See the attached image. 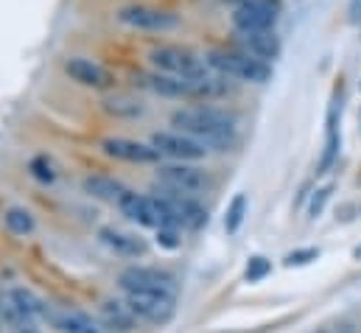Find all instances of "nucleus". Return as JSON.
I'll use <instances>...</instances> for the list:
<instances>
[{"label":"nucleus","mask_w":361,"mask_h":333,"mask_svg":"<svg viewBox=\"0 0 361 333\" xmlns=\"http://www.w3.org/2000/svg\"><path fill=\"white\" fill-rule=\"evenodd\" d=\"M171 126L202 140L210 152H230L238 143V115L221 107H182L171 115Z\"/></svg>","instance_id":"f257e3e1"},{"label":"nucleus","mask_w":361,"mask_h":333,"mask_svg":"<svg viewBox=\"0 0 361 333\" xmlns=\"http://www.w3.org/2000/svg\"><path fill=\"white\" fill-rule=\"evenodd\" d=\"M135 84L152 95L174 98V101H216L235 92V82L216 71L202 79H180V76L152 71V73H135Z\"/></svg>","instance_id":"f03ea898"},{"label":"nucleus","mask_w":361,"mask_h":333,"mask_svg":"<svg viewBox=\"0 0 361 333\" xmlns=\"http://www.w3.org/2000/svg\"><path fill=\"white\" fill-rule=\"evenodd\" d=\"M210 71L233 79V82L247 84H267L271 79V65L264 59H255L238 48H210L204 54Z\"/></svg>","instance_id":"7ed1b4c3"},{"label":"nucleus","mask_w":361,"mask_h":333,"mask_svg":"<svg viewBox=\"0 0 361 333\" xmlns=\"http://www.w3.org/2000/svg\"><path fill=\"white\" fill-rule=\"evenodd\" d=\"M149 62L154 71L160 73H169V76H180V79H202L210 71L207 59L190 48H182V45H157L149 51Z\"/></svg>","instance_id":"20e7f679"},{"label":"nucleus","mask_w":361,"mask_h":333,"mask_svg":"<svg viewBox=\"0 0 361 333\" xmlns=\"http://www.w3.org/2000/svg\"><path fill=\"white\" fill-rule=\"evenodd\" d=\"M123 303L137 322L166 325L177 317V294L171 291H123Z\"/></svg>","instance_id":"39448f33"},{"label":"nucleus","mask_w":361,"mask_h":333,"mask_svg":"<svg viewBox=\"0 0 361 333\" xmlns=\"http://www.w3.org/2000/svg\"><path fill=\"white\" fill-rule=\"evenodd\" d=\"M157 182L182 196H202L213 188V176L196 163H157Z\"/></svg>","instance_id":"423d86ee"},{"label":"nucleus","mask_w":361,"mask_h":333,"mask_svg":"<svg viewBox=\"0 0 361 333\" xmlns=\"http://www.w3.org/2000/svg\"><path fill=\"white\" fill-rule=\"evenodd\" d=\"M118 289L121 291H180V280L174 272L160 269V266H126L118 274Z\"/></svg>","instance_id":"0eeeda50"},{"label":"nucleus","mask_w":361,"mask_h":333,"mask_svg":"<svg viewBox=\"0 0 361 333\" xmlns=\"http://www.w3.org/2000/svg\"><path fill=\"white\" fill-rule=\"evenodd\" d=\"M283 14L280 0H238L233 8V28L244 31H269Z\"/></svg>","instance_id":"6e6552de"},{"label":"nucleus","mask_w":361,"mask_h":333,"mask_svg":"<svg viewBox=\"0 0 361 333\" xmlns=\"http://www.w3.org/2000/svg\"><path fill=\"white\" fill-rule=\"evenodd\" d=\"M118 20L135 31H152V34H166L177 31L182 25L180 14L157 6H123L118 8Z\"/></svg>","instance_id":"1a4fd4ad"},{"label":"nucleus","mask_w":361,"mask_h":333,"mask_svg":"<svg viewBox=\"0 0 361 333\" xmlns=\"http://www.w3.org/2000/svg\"><path fill=\"white\" fill-rule=\"evenodd\" d=\"M149 143L163 157H169L174 163H199V160H204L210 155V149L202 140H196V138H190L185 132H177V129L174 132H154Z\"/></svg>","instance_id":"9d476101"},{"label":"nucleus","mask_w":361,"mask_h":333,"mask_svg":"<svg viewBox=\"0 0 361 333\" xmlns=\"http://www.w3.org/2000/svg\"><path fill=\"white\" fill-rule=\"evenodd\" d=\"M101 152L112 160L135 163V166H154V163L163 160V155L152 143H140V140H132V138H104Z\"/></svg>","instance_id":"9b49d317"},{"label":"nucleus","mask_w":361,"mask_h":333,"mask_svg":"<svg viewBox=\"0 0 361 333\" xmlns=\"http://www.w3.org/2000/svg\"><path fill=\"white\" fill-rule=\"evenodd\" d=\"M65 73L76 84L90 87V90H112L115 87V76L104 65L92 62L87 56H71L65 62Z\"/></svg>","instance_id":"f8f14e48"},{"label":"nucleus","mask_w":361,"mask_h":333,"mask_svg":"<svg viewBox=\"0 0 361 333\" xmlns=\"http://www.w3.org/2000/svg\"><path fill=\"white\" fill-rule=\"evenodd\" d=\"M118 210L121 216H126L132 224L137 227H149V230H157L160 227V219H157V207H154V199L146 196V193H137V190H126L118 202Z\"/></svg>","instance_id":"ddd939ff"},{"label":"nucleus","mask_w":361,"mask_h":333,"mask_svg":"<svg viewBox=\"0 0 361 333\" xmlns=\"http://www.w3.org/2000/svg\"><path fill=\"white\" fill-rule=\"evenodd\" d=\"M339 121H342V104H339V98H334V104L328 109V121H325V146H322V157L317 163V176L328 174L331 168L336 166V160H339V149H342Z\"/></svg>","instance_id":"4468645a"},{"label":"nucleus","mask_w":361,"mask_h":333,"mask_svg":"<svg viewBox=\"0 0 361 333\" xmlns=\"http://www.w3.org/2000/svg\"><path fill=\"white\" fill-rule=\"evenodd\" d=\"M235 45H238V51H244V54H250L255 59H264L269 65L280 56V51H283L280 37L274 34V28H269V31H244V34H238Z\"/></svg>","instance_id":"2eb2a0df"},{"label":"nucleus","mask_w":361,"mask_h":333,"mask_svg":"<svg viewBox=\"0 0 361 333\" xmlns=\"http://www.w3.org/2000/svg\"><path fill=\"white\" fill-rule=\"evenodd\" d=\"M98 238H101V244L106 250H112L115 255H121V258H143L149 252L146 238H140L135 233H126L121 227H101L98 230Z\"/></svg>","instance_id":"dca6fc26"},{"label":"nucleus","mask_w":361,"mask_h":333,"mask_svg":"<svg viewBox=\"0 0 361 333\" xmlns=\"http://www.w3.org/2000/svg\"><path fill=\"white\" fill-rule=\"evenodd\" d=\"M160 190L171 196V202L177 207V216H180L182 230H202L207 224L210 216H207V207L199 202V196H182V193H174V190H169L163 185H160Z\"/></svg>","instance_id":"f3484780"},{"label":"nucleus","mask_w":361,"mask_h":333,"mask_svg":"<svg viewBox=\"0 0 361 333\" xmlns=\"http://www.w3.org/2000/svg\"><path fill=\"white\" fill-rule=\"evenodd\" d=\"M98 317H101V325L109 328V331L118 333H129L137 328V317L129 311L126 303L121 300H104L101 308H98Z\"/></svg>","instance_id":"a211bd4d"},{"label":"nucleus","mask_w":361,"mask_h":333,"mask_svg":"<svg viewBox=\"0 0 361 333\" xmlns=\"http://www.w3.org/2000/svg\"><path fill=\"white\" fill-rule=\"evenodd\" d=\"M82 190L92 196V199H98V202H121V196L129 190L121 179H115V176H106V174H95V176H85V182H82Z\"/></svg>","instance_id":"6ab92c4d"},{"label":"nucleus","mask_w":361,"mask_h":333,"mask_svg":"<svg viewBox=\"0 0 361 333\" xmlns=\"http://www.w3.org/2000/svg\"><path fill=\"white\" fill-rule=\"evenodd\" d=\"M48 322L59 333H101V328L92 322L87 314H82V311H68V308L65 311H54L51 308Z\"/></svg>","instance_id":"aec40b11"},{"label":"nucleus","mask_w":361,"mask_h":333,"mask_svg":"<svg viewBox=\"0 0 361 333\" xmlns=\"http://www.w3.org/2000/svg\"><path fill=\"white\" fill-rule=\"evenodd\" d=\"M101 109L112 118H140L146 112V104L135 95H126V92H115V95H106L101 101Z\"/></svg>","instance_id":"412c9836"},{"label":"nucleus","mask_w":361,"mask_h":333,"mask_svg":"<svg viewBox=\"0 0 361 333\" xmlns=\"http://www.w3.org/2000/svg\"><path fill=\"white\" fill-rule=\"evenodd\" d=\"M11 294V300L17 303V308L31 320V322H37V320H48V314H51V305L39 297V294H34L31 289H11L8 291Z\"/></svg>","instance_id":"4be33fe9"},{"label":"nucleus","mask_w":361,"mask_h":333,"mask_svg":"<svg viewBox=\"0 0 361 333\" xmlns=\"http://www.w3.org/2000/svg\"><path fill=\"white\" fill-rule=\"evenodd\" d=\"M3 224H6V230H8L11 236H20V238H25V236H31V233L37 230L34 213H31L28 207H20V205H14V207H8V210L3 213Z\"/></svg>","instance_id":"5701e85b"},{"label":"nucleus","mask_w":361,"mask_h":333,"mask_svg":"<svg viewBox=\"0 0 361 333\" xmlns=\"http://www.w3.org/2000/svg\"><path fill=\"white\" fill-rule=\"evenodd\" d=\"M247 210H250V202H247V193H235L224 210V230L227 236H235L247 219Z\"/></svg>","instance_id":"b1692460"},{"label":"nucleus","mask_w":361,"mask_h":333,"mask_svg":"<svg viewBox=\"0 0 361 333\" xmlns=\"http://www.w3.org/2000/svg\"><path fill=\"white\" fill-rule=\"evenodd\" d=\"M28 171H31V176H34L37 182H42V185H54L56 176H59V168H56V163H54L48 155H37V157H31Z\"/></svg>","instance_id":"393cba45"},{"label":"nucleus","mask_w":361,"mask_h":333,"mask_svg":"<svg viewBox=\"0 0 361 333\" xmlns=\"http://www.w3.org/2000/svg\"><path fill=\"white\" fill-rule=\"evenodd\" d=\"M0 320H3V325L11 331V328H20V325H25V322H31L20 308H17V303L11 300V294L8 291H0Z\"/></svg>","instance_id":"a878e982"},{"label":"nucleus","mask_w":361,"mask_h":333,"mask_svg":"<svg viewBox=\"0 0 361 333\" xmlns=\"http://www.w3.org/2000/svg\"><path fill=\"white\" fill-rule=\"evenodd\" d=\"M154 241H157V247L160 250H180L182 247V227L177 224H160L157 230H154Z\"/></svg>","instance_id":"bb28decb"},{"label":"nucleus","mask_w":361,"mask_h":333,"mask_svg":"<svg viewBox=\"0 0 361 333\" xmlns=\"http://www.w3.org/2000/svg\"><path fill=\"white\" fill-rule=\"evenodd\" d=\"M271 274V260L264 255H252L247 260V269H244V280L247 283H261Z\"/></svg>","instance_id":"cd10ccee"},{"label":"nucleus","mask_w":361,"mask_h":333,"mask_svg":"<svg viewBox=\"0 0 361 333\" xmlns=\"http://www.w3.org/2000/svg\"><path fill=\"white\" fill-rule=\"evenodd\" d=\"M331 193H334V185H322V188H317V190L311 193V199H308V219H319V216H322V210H325Z\"/></svg>","instance_id":"c85d7f7f"},{"label":"nucleus","mask_w":361,"mask_h":333,"mask_svg":"<svg viewBox=\"0 0 361 333\" xmlns=\"http://www.w3.org/2000/svg\"><path fill=\"white\" fill-rule=\"evenodd\" d=\"M314 260H319V250L317 247H300V250L288 252L286 258H283V263L288 266V269H300V266H308V263H314Z\"/></svg>","instance_id":"c756f323"},{"label":"nucleus","mask_w":361,"mask_h":333,"mask_svg":"<svg viewBox=\"0 0 361 333\" xmlns=\"http://www.w3.org/2000/svg\"><path fill=\"white\" fill-rule=\"evenodd\" d=\"M348 14H350V23L361 25V0H350V6H348Z\"/></svg>","instance_id":"7c9ffc66"},{"label":"nucleus","mask_w":361,"mask_h":333,"mask_svg":"<svg viewBox=\"0 0 361 333\" xmlns=\"http://www.w3.org/2000/svg\"><path fill=\"white\" fill-rule=\"evenodd\" d=\"M11 333H42L37 328V322H25V325H20V328H11Z\"/></svg>","instance_id":"2f4dec72"},{"label":"nucleus","mask_w":361,"mask_h":333,"mask_svg":"<svg viewBox=\"0 0 361 333\" xmlns=\"http://www.w3.org/2000/svg\"><path fill=\"white\" fill-rule=\"evenodd\" d=\"M353 258H356V260H361V244L356 247V250H353Z\"/></svg>","instance_id":"473e14b6"},{"label":"nucleus","mask_w":361,"mask_h":333,"mask_svg":"<svg viewBox=\"0 0 361 333\" xmlns=\"http://www.w3.org/2000/svg\"><path fill=\"white\" fill-rule=\"evenodd\" d=\"M0 333H3V320H0Z\"/></svg>","instance_id":"72a5a7b5"}]
</instances>
